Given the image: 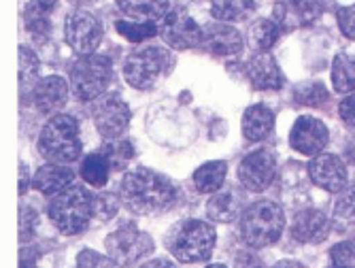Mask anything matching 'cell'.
I'll return each instance as SVG.
<instances>
[{
  "instance_id": "1",
  "label": "cell",
  "mask_w": 355,
  "mask_h": 268,
  "mask_svg": "<svg viewBox=\"0 0 355 268\" xmlns=\"http://www.w3.org/2000/svg\"><path fill=\"white\" fill-rule=\"evenodd\" d=\"M121 203L137 215H157L177 203V190L164 175L149 169L125 173L119 183Z\"/></svg>"
},
{
  "instance_id": "2",
  "label": "cell",
  "mask_w": 355,
  "mask_h": 268,
  "mask_svg": "<svg viewBox=\"0 0 355 268\" xmlns=\"http://www.w3.org/2000/svg\"><path fill=\"white\" fill-rule=\"evenodd\" d=\"M285 228L283 209L272 200H257L251 203L239 217V232L241 239L249 247H268L277 243Z\"/></svg>"
},
{
  "instance_id": "3",
  "label": "cell",
  "mask_w": 355,
  "mask_h": 268,
  "mask_svg": "<svg viewBox=\"0 0 355 268\" xmlns=\"http://www.w3.org/2000/svg\"><path fill=\"white\" fill-rule=\"evenodd\" d=\"M39 153L51 164H71L81 156L79 124L73 115H53L39 134Z\"/></svg>"
},
{
  "instance_id": "4",
  "label": "cell",
  "mask_w": 355,
  "mask_h": 268,
  "mask_svg": "<svg viewBox=\"0 0 355 268\" xmlns=\"http://www.w3.org/2000/svg\"><path fill=\"white\" fill-rule=\"evenodd\" d=\"M49 217L53 226L62 234H79L87 228L92 211H94V196L79 185H71L55 194L49 203Z\"/></svg>"
},
{
  "instance_id": "5",
  "label": "cell",
  "mask_w": 355,
  "mask_h": 268,
  "mask_svg": "<svg viewBox=\"0 0 355 268\" xmlns=\"http://www.w3.org/2000/svg\"><path fill=\"white\" fill-rule=\"evenodd\" d=\"M69 75L75 98H79L81 103H89L107 92L113 81V66L107 56H81L71 64Z\"/></svg>"
},
{
  "instance_id": "6",
  "label": "cell",
  "mask_w": 355,
  "mask_h": 268,
  "mask_svg": "<svg viewBox=\"0 0 355 268\" xmlns=\"http://www.w3.org/2000/svg\"><path fill=\"white\" fill-rule=\"evenodd\" d=\"M215 241H217V234L209 221L187 219L181 226H177L173 239L168 241V247L179 262L196 264V262H205L211 258L215 249Z\"/></svg>"
},
{
  "instance_id": "7",
  "label": "cell",
  "mask_w": 355,
  "mask_h": 268,
  "mask_svg": "<svg viewBox=\"0 0 355 268\" xmlns=\"http://www.w3.org/2000/svg\"><path fill=\"white\" fill-rule=\"evenodd\" d=\"M171 62V56L162 47H141L125 56L123 60V77L137 90H149L157 77L164 73Z\"/></svg>"
},
{
  "instance_id": "8",
  "label": "cell",
  "mask_w": 355,
  "mask_h": 268,
  "mask_svg": "<svg viewBox=\"0 0 355 268\" xmlns=\"http://www.w3.org/2000/svg\"><path fill=\"white\" fill-rule=\"evenodd\" d=\"M105 247L113 264L132 266L153 251V241L149 234L141 232L135 224H123L121 228L109 234Z\"/></svg>"
},
{
  "instance_id": "9",
  "label": "cell",
  "mask_w": 355,
  "mask_h": 268,
  "mask_svg": "<svg viewBox=\"0 0 355 268\" xmlns=\"http://www.w3.org/2000/svg\"><path fill=\"white\" fill-rule=\"evenodd\" d=\"M64 37L79 56H92L103 41V24L85 9L71 11L64 22Z\"/></svg>"
},
{
  "instance_id": "10",
  "label": "cell",
  "mask_w": 355,
  "mask_h": 268,
  "mask_svg": "<svg viewBox=\"0 0 355 268\" xmlns=\"http://www.w3.org/2000/svg\"><path fill=\"white\" fill-rule=\"evenodd\" d=\"M94 124L105 139H119L130 126V107L117 94H107L92 107Z\"/></svg>"
},
{
  "instance_id": "11",
  "label": "cell",
  "mask_w": 355,
  "mask_h": 268,
  "mask_svg": "<svg viewBox=\"0 0 355 268\" xmlns=\"http://www.w3.org/2000/svg\"><path fill=\"white\" fill-rule=\"evenodd\" d=\"M159 37L173 49H191L202 43V28L193 22L183 9H173L157 24Z\"/></svg>"
},
{
  "instance_id": "12",
  "label": "cell",
  "mask_w": 355,
  "mask_h": 268,
  "mask_svg": "<svg viewBox=\"0 0 355 268\" xmlns=\"http://www.w3.org/2000/svg\"><path fill=\"white\" fill-rule=\"evenodd\" d=\"M277 177V158L268 149L249 153L239 166V179L249 192H264Z\"/></svg>"
},
{
  "instance_id": "13",
  "label": "cell",
  "mask_w": 355,
  "mask_h": 268,
  "mask_svg": "<svg viewBox=\"0 0 355 268\" xmlns=\"http://www.w3.org/2000/svg\"><path fill=\"white\" fill-rule=\"evenodd\" d=\"M334 7V0H279L275 15L281 28H302Z\"/></svg>"
},
{
  "instance_id": "14",
  "label": "cell",
  "mask_w": 355,
  "mask_h": 268,
  "mask_svg": "<svg viewBox=\"0 0 355 268\" xmlns=\"http://www.w3.org/2000/svg\"><path fill=\"white\" fill-rule=\"evenodd\" d=\"M328 141H330L328 126L321 119L306 117V115L296 119L292 134H289V143H292V147L304 156H319L328 147Z\"/></svg>"
},
{
  "instance_id": "15",
  "label": "cell",
  "mask_w": 355,
  "mask_h": 268,
  "mask_svg": "<svg viewBox=\"0 0 355 268\" xmlns=\"http://www.w3.org/2000/svg\"><path fill=\"white\" fill-rule=\"evenodd\" d=\"M309 175L315 185L328 192H343L347 187L345 162L334 153H321L309 164Z\"/></svg>"
},
{
  "instance_id": "16",
  "label": "cell",
  "mask_w": 355,
  "mask_h": 268,
  "mask_svg": "<svg viewBox=\"0 0 355 268\" xmlns=\"http://www.w3.org/2000/svg\"><path fill=\"white\" fill-rule=\"evenodd\" d=\"M200 47L217 58H230L241 53L243 37L234 26L228 24H209L202 28V43Z\"/></svg>"
},
{
  "instance_id": "17",
  "label": "cell",
  "mask_w": 355,
  "mask_h": 268,
  "mask_svg": "<svg viewBox=\"0 0 355 268\" xmlns=\"http://www.w3.org/2000/svg\"><path fill=\"white\" fill-rule=\"evenodd\" d=\"M247 79L253 90H260V92H275V90H281L285 83V77L279 69V62L268 51L255 53L249 60Z\"/></svg>"
},
{
  "instance_id": "18",
  "label": "cell",
  "mask_w": 355,
  "mask_h": 268,
  "mask_svg": "<svg viewBox=\"0 0 355 268\" xmlns=\"http://www.w3.org/2000/svg\"><path fill=\"white\" fill-rule=\"evenodd\" d=\"M58 9V0H30L24 11V26L30 39L43 45L51 37V13Z\"/></svg>"
},
{
  "instance_id": "19",
  "label": "cell",
  "mask_w": 355,
  "mask_h": 268,
  "mask_svg": "<svg viewBox=\"0 0 355 268\" xmlns=\"http://www.w3.org/2000/svg\"><path fill=\"white\" fill-rule=\"evenodd\" d=\"M69 83L58 75L45 77L35 85V107L43 115H58V111L67 105Z\"/></svg>"
},
{
  "instance_id": "20",
  "label": "cell",
  "mask_w": 355,
  "mask_h": 268,
  "mask_svg": "<svg viewBox=\"0 0 355 268\" xmlns=\"http://www.w3.org/2000/svg\"><path fill=\"white\" fill-rule=\"evenodd\" d=\"M328 232H330V219L317 209L300 211L292 224V237L300 243L317 245L321 241H326Z\"/></svg>"
},
{
  "instance_id": "21",
  "label": "cell",
  "mask_w": 355,
  "mask_h": 268,
  "mask_svg": "<svg viewBox=\"0 0 355 268\" xmlns=\"http://www.w3.org/2000/svg\"><path fill=\"white\" fill-rule=\"evenodd\" d=\"M75 171L73 169H67V166H55V164H47V166H41L35 175V187L45 194V196H55L64 190H69L71 185H75Z\"/></svg>"
},
{
  "instance_id": "22",
  "label": "cell",
  "mask_w": 355,
  "mask_h": 268,
  "mask_svg": "<svg viewBox=\"0 0 355 268\" xmlns=\"http://www.w3.org/2000/svg\"><path fill=\"white\" fill-rule=\"evenodd\" d=\"M115 3L121 13H125L128 17H132L137 22L159 24L171 9L168 0H115Z\"/></svg>"
},
{
  "instance_id": "23",
  "label": "cell",
  "mask_w": 355,
  "mask_h": 268,
  "mask_svg": "<svg viewBox=\"0 0 355 268\" xmlns=\"http://www.w3.org/2000/svg\"><path fill=\"white\" fill-rule=\"evenodd\" d=\"M275 128V113L264 105H253L243 115V134L247 141H262Z\"/></svg>"
},
{
  "instance_id": "24",
  "label": "cell",
  "mask_w": 355,
  "mask_h": 268,
  "mask_svg": "<svg viewBox=\"0 0 355 268\" xmlns=\"http://www.w3.org/2000/svg\"><path fill=\"white\" fill-rule=\"evenodd\" d=\"M241 207H243V200L239 196L236 190H225V192H219L215 194L209 205H207V215L213 219V221H219V224H230L234 221L236 217H241Z\"/></svg>"
},
{
  "instance_id": "25",
  "label": "cell",
  "mask_w": 355,
  "mask_h": 268,
  "mask_svg": "<svg viewBox=\"0 0 355 268\" xmlns=\"http://www.w3.org/2000/svg\"><path fill=\"white\" fill-rule=\"evenodd\" d=\"M225 175H228V164L223 160H213L202 164L200 169L193 173V185L200 194H213L223 187Z\"/></svg>"
},
{
  "instance_id": "26",
  "label": "cell",
  "mask_w": 355,
  "mask_h": 268,
  "mask_svg": "<svg viewBox=\"0 0 355 268\" xmlns=\"http://www.w3.org/2000/svg\"><path fill=\"white\" fill-rule=\"evenodd\" d=\"M332 83L338 94L355 92V60L347 53H338L332 62Z\"/></svg>"
},
{
  "instance_id": "27",
  "label": "cell",
  "mask_w": 355,
  "mask_h": 268,
  "mask_svg": "<svg viewBox=\"0 0 355 268\" xmlns=\"http://www.w3.org/2000/svg\"><path fill=\"white\" fill-rule=\"evenodd\" d=\"M255 9V0H211V13L221 22L245 19Z\"/></svg>"
},
{
  "instance_id": "28",
  "label": "cell",
  "mask_w": 355,
  "mask_h": 268,
  "mask_svg": "<svg viewBox=\"0 0 355 268\" xmlns=\"http://www.w3.org/2000/svg\"><path fill=\"white\" fill-rule=\"evenodd\" d=\"M109 169L111 164L103 153H89L81 164V177L94 187H103L109 181Z\"/></svg>"
},
{
  "instance_id": "29",
  "label": "cell",
  "mask_w": 355,
  "mask_h": 268,
  "mask_svg": "<svg viewBox=\"0 0 355 268\" xmlns=\"http://www.w3.org/2000/svg\"><path fill=\"white\" fill-rule=\"evenodd\" d=\"M279 32H281V26L277 22H270V19H257L251 30H249V41L253 45V49L257 51H268L277 39H279Z\"/></svg>"
},
{
  "instance_id": "30",
  "label": "cell",
  "mask_w": 355,
  "mask_h": 268,
  "mask_svg": "<svg viewBox=\"0 0 355 268\" xmlns=\"http://www.w3.org/2000/svg\"><path fill=\"white\" fill-rule=\"evenodd\" d=\"M103 156L109 160L113 171H123L125 164L135 158V147L132 143H128L123 139H107V143L103 145Z\"/></svg>"
},
{
  "instance_id": "31",
  "label": "cell",
  "mask_w": 355,
  "mask_h": 268,
  "mask_svg": "<svg viewBox=\"0 0 355 268\" xmlns=\"http://www.w3.org/2000/svg\"><path fill=\"white\" fill-rule=\"evenodd\" d=\"M115 28L121 37H125L132 43H143L147 39H153L155 35H159V28L155 22H125V19H117Z\"/></svg>"
},
{
  "instance_id": "32",
  "label": "cell",
  "mask_w": 355,
  "mask_h": 268,
  "mask_svg": "<svg viewBox=\"0 0 355 268\" xmlns=\"http://www.w3.org/2000/svg\"><path fill=\"white\" fill-rule=\"evenodd\" d=\"M294 100L302 107H326L330 103V94L321 83H302L294 92Z\"/></svg>"
},
{
  "instance_id": "33",
  "label": "cell",
  "mask_w": 355,
  "mask_h": 268,
  "mask_svg": "<svg viewBox=\"0 0 355 268\" xmlns=\"http://www.w3.org/2000/svg\"><path fill=\"white\" fill-rule=\"evenodd\" d=\"M39 69H41V64H39L37 53L32 51L30 47L21 45L19 47V83L24 87L32 85L39 77Z\"/></svg>"
},
{
  "instance_id": "34",
  "label": "cell",
  "mask_w": 355,
  "mask_h": 268,
  "mask_svg": "<svg viewBox=\"0 0 355 268\" xmlns=\"http://www.w3.org/2000/svg\"><path fill=\"white\" fill-rule=\"evenodd\" d=\"M334 215L345 224H355V183L345 187L334 205Z\"/></svg>"
},
{
  "instance_id": "35",
  "label": "cell",
  "mask_w": 355,
  "mask_h": 268,
  "mask_svg": "<svg viewBox=\"0 0 355 268\" xmlns=\"http://www.w3.org/2000/svg\"><path fill=\"white\" fill-rule=\"evenodd\" d=\"M330 268H355V243L345 241L332 247Z\"/></svg>"
},
{
  "instance_id": "36",
  "label": "cell",
  "mask_w": 355,
  "mask_h": 268,
  "mask_svg": "<svg viewBox=\"0 0 355 268\" xmlns=\"http://www.w3.org/2000/svg\"><path fill=\"white\" fill-rule=\"evenodd\" d=\"M37 211L30 209L28 205L19 207V239L21 243H28L35 237V228H37Z\"/></svg>"
},
{
  "instance_id": "37",
  "label": "cell",
  "mask_w": 355,
  "mask_h": 268,
  "mask_svg": "<svg viewBox=\"0 0 355 268\" xmlns=\"http://www.w3.org/2000/svg\"><path fill=\"white\" fill-rule=\"evenodd\" d=\"M119 209L117 196L115 194H101L94 198V211L98 213L101 219H111Z\"/></svg>"
},
{
  "instance_id": "38",
  "label": "cell",
  "mask_w": 355,
  "mask_h": 268,
  "mask_svg": "<svg viewBox=\"0 0 355 268\" xmlns=\"http://www.w3.org/2000/svg\"><path fill=\"white\" fill-rule=\"evenodd\" d=\"M75 268H113V260L105 258L101 253H96L92 249H83L77 258Z\"/></svg>"
},
{
  "instance_id": "39",
  "label": "cell",
  "mask_w": 355,
  "mask_h": 268,
  "mask_svg": "<svg viewBox=\"0 0 355 268\" xmlns=\"http://www.w3.org/2000/svg\"><path fill=\"white\" fill-rule=\"evenodd\" d=\"M338 28L347 39L355 41V5L338 11Z\"/></svg>"
},
{
  "instance_id": "40",
  "label": "cell",
  "mask_w": 355,
  "mask_h": 268,
  "mask_svg": "<svg viewBox=\"0 0 355 268\" xmlns=\"http://www.w3.org/2000/svg\"><path fill=\"white\" fill-rule=\"evenodd\" d=\"M338 113H340V119H343L347 126H355V94H351V96H347L345 100H340Z\"/></svg>"
},
{
  "instance_id": "41",
  "label": "cell",
  "mask_w": 355,
  "mask_h": 268,
  "mask_svg": "<svg viewBox=\"0 0 355 268\" xmlns=\"http://www.w3.org/2000/svg\"><path fill=\"white\" fill-rule=\"evenodd\" d=\"M234 268H264V262L255 253L241 251V253L234 256Z\"/></svg>"
},
{
  "instance_id": "42",
  "label": "cell",
  "mask_w": 355,
  "mask_h": 268,
  "mask_svg": "<svg viewBox=\"0 0 355 268\" xmlns=\"http://www.w3.org/2000/svg\"><path fill=\"white\" fill-rule=\"evenodd\" d=\"M30 187V177H28V166L21 164L19 166V194H26Z\"/></svg>"
},
{
  "instance_id": "43",
  "label": "cell",
  "mask_w": 355,
  "mask_h": 268,
  "mask_svg": "<svg viewBox=\"0 0 355 268\" xmlns=\"http://www.w3.org/2000/svg\"><path fill=\"white\" fill-rule=\"evenodd\" d=\"M141 268H175V264L171 260H151V262L143 264Z\"/></svg>"
},
{
  "instance_id": "44",
  "label": "cell",
  "mask_w": 355,
  "mask_h": 268,
  "mask_svg": "<svg viewBox=\"0 0 355 268\" xmlns=\"http://www.w3.org/2000/svg\"><path fill=\"white\" fill-rule=\"evenodd\" d=\"M272 268H306V266L300 264V262H296V260H283V262L275 264Z\"/></svg>"
},
{
  "instance_id": "45",
  "label": "cell",
  "mask_w": 355,
  "mask_h": 268,
  "mask_svg": "<svg viewBox=\"0 0 355 268\" xmlns=\"http://www.w3.org/2000/svg\"><path fill=\"white\" fill-rule=\"evenodd\" d=\"M347 158H349V162H353V164H355V141L347 147Z\"/></svg>"
},
{
  "instance_id": "46",
  "label": "cell",
  "mask_w": 355,
  "mask_h": 268,
  "mask_svg": "<svg viewBox=\"0 0 355 268\" xmlns=\"http://www.w3.org/2000/svg\"><path fill=\"white\" fill-rule=\"evenodd\" d=\"M73 5L77 7H85V5H94V3H98V0H71Z\"/></svg>"
},
{
  "instance_id": "47",
  "label": "cell",
  "mask_w": 355,
  "mask_h": 268,
  "mask_svg": "<svg viewBox=\"0 0 355 268\" xmlns=\"http://www.w3.org/2000/svg\"><path fill=\"white\" fill-rule=\"evenodd\" d=\"M207 268H225V266H221V264H211V266H207Z\"/></svg>"
}]
</instances>
